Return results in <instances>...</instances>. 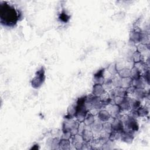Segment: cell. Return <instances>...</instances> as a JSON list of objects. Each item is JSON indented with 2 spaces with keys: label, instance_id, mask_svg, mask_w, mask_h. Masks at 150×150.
I'll use <instances>...</instances> for the list:
<instances>
[{
  "label": "cell",
  "instance_id": "obj_1",
  "mask_svg": "<svg viewBox=\"0 0 150 150\" xmlns=\"http://www.w3.org/2000/svg\"><path fill=\"white\" fill-rule=\"evenodd\" d=\"M1 18L2 21H4L5 24L8 25L14 24L17 20V14L15 9L9 5H1Z\"/></svg>",
  "mask_w": 150,
  "mask_h": 150
}]
</instances>
